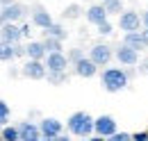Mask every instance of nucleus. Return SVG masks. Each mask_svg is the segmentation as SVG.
Returning a JSON list of instances; mask_svg holds the SVG:
<instances>
[{
  "instance_id": "nucleus-28",
  "label": "nucleus",
  "mask_w": 148,
  "mask_h": 141,
  "mask_svg": "<svg viewBox=\"0 0 148 141\" xmlns=\"http://www.w3.org/2000/svg\"><path fill=\"white\" fill-rule=\"evenodd\" d=\"M80 57H84V50H80V48H73L71 53L66 55V59H69V64H75Z\"/></svg>"
},
{
  "instance_id": "nucleus-10",
  "label": "nucleus",
  "mask_w": 148,
  "mask_h": 141,
  "mask_svg": "<svg viewBox=\"0 0 148 141\" xmlns=\"http://www.w3.org/2000/svg\"><path fill=\"white\" fill-rule=\"evenodd\" d=\"M18 130V141H41V132H39V125L30 123V121H23L16 125Z\"/></svg>"
},
{
  "instance_id": "nucleus-30",
  "label": "nucleus",
  "mask_w": 148,
  "mask_h": 141,
  "mask_svg": "<svg viewBox=\"0 0 148 141\" xmlns=\"http://www.w3.org/2000/svg\"><path fill=\"white\" fill-rule=\"evenodd\" d=\"M12 46H14V59L25 55V46H21V43H12Z\"/></svg>"
},
{
  "instance_id": "nucleus-29",
  "label": "nucleus",
  "mask_w": 148,
  "mask_h": 141,
  "mask_svg": "<svg viewBox=\"0 0 148 141\" xmlns=\"http://www.w3.org/2000/svg\"><path fill=\"white\" fill-rule=\"evenodd\" d=\"M130 139H132V141H148V130H144V132H134V134H130Z\"/></svg>"
},
{
  "instance_id": "nucleus-23",
  "label": "nucleus",
  "mask_w": 148,
  "mask_h": 141,
  "mask_svg": "<svg viewBox=\"0 0 148 141\" xmlns=\"http://www.w3.org/2000/svg\"><path fill=\"white\" fill-rule=\"evenodd\" d=\"M14 59V46L0 41V62H12Z\"/></svg>"
},
{
  "instance_id": "nucleus-24",
  "label": "nucleus",
  "mask_w": 148,
  "mask_h": 141,
  "mask_svg": "<svg viewBox=\"0 0 148 141\" xmlns=\"http://www.w3.org/2000/svg\"><path fill=\"white\" fill-rule=\"evenodd\" d=\"M80 14H82V7L80 5H69L64 9V18L66 21H75V18H80Z\"/></svg>"
},
{
  "instance_id": "nucleus-9",
  "label": "nucleus",
  "mask_w": 148,
  "mask_h": 141,
  "mask_svg": "<svg viewBox=\"0 0 148 141\" xmlns=\"http://www.w3.org/2000/svg\"><path fill=\"white\" fill-rule=\"evenodd\" d=\"M62 130H64V123H62L59 118H53V116L41 118V123H39L41 139H50V137H55V134H62Z\"/></svg>"
},
{
  "instance_id": "nucleus-16",
  "label": "nucleus",
  "mask_w": 148,
  "mask_h": 141,
  "mask_svg": "<svg viewBox=\"0 0 148 141\" xmlns=\"http://www.w3.org/2000/svg\"><path fill=\"white\" fill-rule=\"evenodd\" d=\"M25 57H27V59H43V57H46L43 43H41V41H30V43L25 46Z\"/></svg>"
},
{
  "instance_id": "nucleus-18",
  "label": "nucleus",
  "mask_w": 148,
  "mask_h": 141,
  "mask_svg": "<svg viewBox=\"0 0 148 141\" xmlns=\"http://www.w3.org/2000/svg\"><path fill=\"white\" fill-rule=\"evenodd\" d=\"M43 32H46V36H55V39H62V41H64V39L69 36L66 27H64L62 23H55V21H53V23H50L48 27H43Z\"/></svg>"
},
{
  "instance_id": "nucleus-21",
  "label": "nucleus",
  "mask_w": 148,
  "mask_h": 141,
  "mask_svg": "<svg viewBox=\"0 0 148 141\" xmlns=\"http://www.w3.org/2000/svg\"><path fill=\"white\" fill-rule=\"evenodd\" d=\"M0 139L2 141H18L16 125H5V127H0Z\"/></svg>"
},
{
  "instance_id": "nucleus-31",
  "label": "nucleus",
  "mask_w": 148,
  "mask_h": 141,
  "mask_svg": "<svg viewBox=\"0 0 148 141\" xmlns=\"http://www.w3.org/2000/svg\"><path fill=\"white\" fill-rule=\"evenodd\" d=\"M41 141H71L66 134H55V137H50V139H41Z\"/></svg>"
},
{
  "instance_id": "nucleus-7",
  "label": "nucleus",
  "mask_w": 148,
  "mask_h": 141,
  "mask_svg": "<svg viewBox=\"0 0 148 141\" xmlns=\"http://www.w3.org/2000/svg\"><path fill=\"white\" fill-rule=\"evenodd\" d=\"M21 73L30 80H43L46 77V66H43V59H27L23 66H21Z\"/></svg>"
},
{
  "instance_id": "nucleus-22",
  "label": "nucleus",
  "mask_w": 148,
  "mask_h": 141,
  "mask_svg": "<svg viewBox=\"0 0 148 141\" xmlns=\"http://www.w3.org/2000/svg\"><path fill=\"white\" fill-rule=\"evenodd\" d=\"M41 43H43L46 53H55V50H62V39H55V36H46Z\"/></svg>"
},
{
  "instance_id": "nucleus-8",
  "label": "nucleus",
  "mask_w": 148,
  "mask_h": 141,
  "mask_svg": "<svg viewBox=\"0 0 148 141\" xmlns=\"http://www.w3.org/2000/svg\"><path fill=\"white\" fill-rule=\"evenodd\" d=\"M46 62H43V66H46V70H66V66H71L69 64V59H66V55L62 53V50H55V53H46V57H43Z\"/></svg>"
},
{
  "instance_id": "nucleus-1",
  "label": "nucleus",
  "mask_w": 148,
  "mask_h": 141,
  "mask_svg": "<svg viewBox=\"0 0 148 141\" xmlns=\"http://www.w3.org/2000/svg\"><path fill=\"white\" fill-rule=\"evenodd\" d=\"M100 84H103V89H105L107 93H119V91H123V89L130 84L128 70L125 68H116V66L105 68L103 75H100Z\"/></svg>"
},
{
  "instance_id": "nucleus-36",
  "label": "nucleus",
  "mask_w": 148,
  "mask_h": 141,
  "mask_svg": "<svg viewBox=\"0 0 148 141\" xmlns=\"http://www.w3.org/2000/svg\"><path fill=\"white\" fill-rule=\"evenodd\" d=\"M80 141H89V139H87V137H84V139H80Z\"/></svg>"
},
{
  "instance_id": "nucleus-37",
  "label": "nucleus",
  "mask_w": 148,
  "mask_h": 141,
  "mask_svg": "<svg viewBox=\"0 0 148 141\" xmlns=\"http://www.w3.org/2000/svg\"><path fill=\"white\" fill-rule=\"evenodd\" d=\"M100 2H103V0H100Z\"/></svg>"
},
{
  "instance_id": "nucleus-14",
  "label": "nucleus",
  "mask_w": 148,
  "mask_h": 141,
  "mask_svg": "<svg viewBox=\"0 0 148 141\" xmlns=\"http://www.w3.org/2000/svg\"><path fill=\"white\" fill-rule=\"evenodd\" d=\"M84 16H87V21L91 23V25H98V23H103L107 16V12H105V7H103V2H98V5H91L87 12H84Z\"/></svg>"
},
{
  "instance_id": "nucleus-27",
  "label": "nucleus",
  "mask_w": 148,
  "mask_h": 141,
  "mask_svg": "<svg viewBox=\"0 0 148 141\" xmlns=\"http://www.w3.org/2000/svg\"><path fill=\"white\" fill-rule=\"evenodd\" d=\"M9 114H12L9 105H7L5 100H0V125H5L7 121H9Z\"/></svg>"
},
{
  "instance_id": "nucleus-11",
  "label": "nucleus",
  "mask_w": 148,
  "mask_h": 141,
  "mask_svg": "<svg viewBox=\"0 0 148 141\" xmlns=\"http://www.w3.org/2000/svg\"><path fill=\"white\" fill-rule=\"evenodd\" d=\"M73 68H75V75H77V77H84V80H89V77H93V75L98 73V66L93 64L89 57H80L73 64Z\"/></svg>"
},
{
  "instance_id": "nucleus-5",
  "label": "nucleus",
  "mask_w": 148,
  "mask_h": 141,
  "mask_svg": "<svg viewBox=\"0 0 148 141\" xmlns=\"http://www.w3.org/2000/svg\"><path fill=\"white\" fill-rule=\"evenodd\" d=\"M114 57H116V62H119L121 66H137V64H139V53H137L134 48L125 46V43H121V46L114 50Z\"/></svg>"
},
{
  "instance_id": "nucleus-20",
  "label": "nucleus",
  "mask_w": 148,
  "mask_h": 141,
  "mask_svg": "<svg viewBox=\"0 0 148 141\" xmlns=\"http://www.w3.org/2000/svg\"><path fill=\"white\" fill-rule=\"evenodd\" d=\"M103 7H105V12H107V16H119L121 12H123V0H103Z\"/></svg>"
},
{
  "instance_id": "nucleus-17",
  "label": "nucleus",
  "mask_w": 148,
  "mask_h": 141,
  "mask_svg": "<svg viewBox=\"0 0 148 141\" xmlns=\"http://www.w3.org/2000/svg\"><path fill=\"white\" fill-rule=\"evenodd\" d=\"M123 43L130 46V48H134L137 53L146 50V48H144V41H141V34H139V30H137V32H123Z\"/></svg>"
},
{
  "instance_id": "nucleus-34",
  "label": "nucleus",
  "mask_w": 148,
  "mask_h": 141,
  "mask_svg": "<svg viewBox=\"0 0 148 141\" xmlns=\"http://www.w3.org/2000/svg\"><path fill=\"white\" fill-rule=\"evenodd\" d=\"M89 141H105V137H100V134H91V137H87Z\"/></svg>"
},
{
  "instance_id": "nucleus-3",
  "label": "nucleus",
  "mask_w": 148,
  "mask_h": 141,
  "mask_svg": "<svg viewBox=\"0 0 148 141\" xmlns=\"http://www.w3.org/2000/svg\"><path fill=\"white\" fill-rule=\"evenodd\" d=\"M112 57H114V50H112L110 46H105V43H96V46L89 48V59H91L98 68H100V66H107L112 62Z\"/></svg>"
},
{
  "instance_id": "nucleus-19",
  "label": "nucleus",
  "mask_w": 148,
  "mask_h": 141,
  "mask_svg": "<svg viewBox=\"0 0 148 141\" xmlns=\"http://www.w3.org/2000/svg\"><path fill=\"white\" fill-rule=\"evenodd\" d=\"M46 77H48V84H53V87H59V84H66L69 82V75H66V70H46Z\"/></svg>"
},
{
  "instance_id": "nucleus-4",
  "label": "nucleus",
  "mask_w": 148,
  "mask_h": 141,
  "mask_svg": "<svg viewBox=\"0 0 148 141\" xmlns=\"http://www.w3.org/2000/svg\"><path fill=\"white\" fill-rule=\"evenodd\" d=\"M112 132H116V118L110 114H100L98 118H93V134L100 137H110Z\"/></svg>"
},
{
  "instance_id": "nucleus-26",
  "label": "nucleus",
  "mask_w": 148,
  "mask_h": 141,
  "mask_svg": "<svg viewBox=\"0 0 148 141\" xmlns=\"http://www.w3.org/2000/svg\"><path fill=\"white\" fill-rule=\"evenodd\" d=\"M105 141H132V139H130V132H123V130L119 132L116 130V132H112L110 137H105Z\"/></svg>"
},
{
  "instance_id": "nucleus-15",
  "label": "nucleus",
  "mask_w": 148,
  "mask_h": 141,
  "mask_svg": "<svg viewBox=\"0 0 148 141\" xmlns=\"http://www.w3.org/2000/svg\"><path fill=\"white\" fill-rule=\"evenodd\" d=\"M73 134H75V137H80V139L91 137V134H93V116H91V114H84V118L80 121V125L75 127Z\"/></svg>"
},
{
  "instance_id": "nucleus-2",
  "label": "nucleus",
  "mask_w": 148,
  "mask_h": 141,
  "mask_svg": "<svg viewBox=\"0 0 148 141\" xmlns=\"http://www.w3.org/2000/svg\"><path fill=\"white\" fill-rule=\"evenodd\" d=\"M25 16H27V7H25L23 2L9 0V2L2 5V9H0V25H2V23H18V21H23Z\"/></svg>"
},
{
  "instance_id": "nucleus-33",
  "label": "nucleus",
  "mask_w": 148,
  "mask_h": 141,
  "mask_svg": "<svg viewBox=\"0 0 148 141\" xmlns=\"http://www.w3.org/2000/svg\"><path fill=\"white\" fill-rule=\"evenodd\" d=\"M139 16H141V25H144V27H148V9L144 12V14H139Z\"/></svg>"
},
{
  "instance_id": "nucleus-25",
  "label": "nucleus",
  "mask_w": 148,
  "mask_h": 141,
  "mask_svg": "<svg viewBox=\"0 0 148 141\" xmlns=\"http://www.w3.org/2000/svg\"><path fill=\"white\" fill-rule=\"evenodd\" d=\"M96 27H98V34H100V36H107V34L114 32V25L110 23V18H105V21H103V23H98Z\"/></svg>"
},
{
  "instance_id": "nucleus-13",
  "label": "nucleus",
  "mask_w": 148,
  "mask_h": 141,
  "mask_svg": "<svg viewBox=\"0 0 148 141\" xmlns=\"http://www.w3.org/2000/svg\"><path fill=\"white\" fill-rule=\"evenodd\" d=\"M53 23V16H50V12L46 9V7H41V5H37L34 9H32V25H37V27H48Z\"/></svg>"
},
{
  "instance_id": "nucleus-12",
  "label": "nucleus",
  "mask_w": 148,
  "mask_h": 141,
  "mask_svg": "<svg viewBox=\"0 0 148 141\" xmlns=\"http://www.w3.org/2000/svg\"><path fill=\"white\" fill-rule=\"evenodd\" d=\"M23 34H21V27L16 23H2L0 25V41L5 43H18Z\"/></svg>"
},
{
  "instance_id": "nucleus-6",
  "label": "nucleus",
  "mask_w": 148,
  "mask_h": 141,
  "mask_svg": "<svg viewBox=\"0 0 148 141\" xmlns=\"http://www.w3.org/2000/svg\"><path fill=\"white\" fill-rule=\"evenodd\" d=\"M119 27H121V32H137L141 27L139 12H121L119 14Z\"/></svg>"
},
{
  "instance_id": "nucleus-35",
  "label": "nucleus",
  "mask_w": 148,
  "mask_h": 141,
  "mask_svg": "<svg viewBox=\"0 0 148 141\" xmlns=\"http://www.w3.org/2000/svg\"><path fill=\"white\" fill-rule=\"evenodd\" d=\"M7 2H9V0H0V5H7Z\"/></svg>"
},
{
  "instance_id": "nucleus-32",
  "label": "nucleus",
  "mask_w": 148,
  "mask_h": 141,
  "mask_svg": "<svg viewBox=\"0 0 148 141\" xmlns=\"http://www.w3.org/2000/svg\"><path fill=\"white\" fill-rule=\"evenodd\" d=\"M139 34H141V41H144V48L148 50V27H144V30H141Z\"/></svg>"
}]
</instances>
